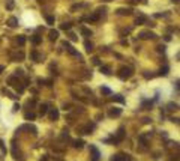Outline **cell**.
<instances>
[{"mask_svg": "<svg viewBox=\"0 0 180 161\" xmlns=\"http://www.w3.org/2000/svg\"><path fill=\"white\" fill-rule=\"evenodd\" d=\"M117 75H119V78H122V80H128V78L132 77V69H131L129 66H122V68L119 69Z\"/></svg>", "mask_w": 180, "mask_h": 161, "instance_id": "6da1fadb", "label": "cell"}, {"mask_svg": "<svg viewBox=\"0 0 180 161\" xmlns=\"http://www.w3.org/2000/svg\"><path fill=\"white\" fill-rule=\"evenodd\" d=\"M93 130H95V123H87V125H84V127L77 128V131H78L80 134H90Z\"/></svg>", "mask_w": 180, "mask_h": 161, "instance_id": "7a4b0ae2", "label": "cell"}, {"mask_svg": "<svg viewBox=\"0 0 180 161\" xmlns=\"http://www.w3.org/2000/svg\"><path fill=\"white\" fill-rule=\"evenodd\" d=\"M138 36H140L141 39H155V38H156V35H155L153 32L144 30V32H140V35H138Z\"/></svg>", "mask_w": 180, "mask_h": 161, "instance_id": "3957f363", "label": "cell"}, {"mask_svg": "<svg viewBox=\"0 0 180 161\" xmlns=\"http://www.w3.org/2000/svg\"><path fill=\"white\" fill-rule=\"evenodd\" d=\"M90 152H92V161H99L101 154H99V149L96 146H90Z\"/></svg>", "mask_w": 180, "mask_h": 161, "instance_id": "277c9868", "label": "cell"}, {"mask_svg": "<svg viewBox=\"0 0 180 161\" xmlns=\"http://www.w3.org/2000/svg\"><path fill=\"white\" fill-rule=\"evenodd\" d=\"M48 113V117H50V120H57L59 119V110L57 109H50V112H47Z\"/></svg>", "mask_w": 180, "mask_h": 161, "instance_id": "5b68a950", "label": "cell"}, {"mask_svg": "<svg viewBox=\"0 0 180 161\" xmlns=\"http://www.w3.org/2000/svg\"><path fill=\"white\" fill-rule=\"evenodd\" d=\"M123 138H125V128L120 127L119 131H117V136H116V138H114V143H120Z\"/></svg>", "mask_w": 180, "mask_h": 161, "instance_id": "8992f818", "label": "cell"}, {"mask_svg": "<svg viewBox=\"0 0 180 161\" xmlns=\"http://www.w3.org/2000/svg\"><path fill=\"white\" fill-rule=\"evenodd\" d=\"M120 115H122V109H116V107L108 112V116H110V117H119Z\"/></svg>", "mask_w": 180, "mask_h": 161, "instance_id": "52a82bcc", "label": "cell"}, {"mask_svg": "<svg viewBox=\"0 0 180 161\" xmlns=\"http://www.w3.org/2000/svg\"><path fill=\"white\" fill-rule=\"evenodd\" d=\"M30 57H32V60H35V62H42V56H41L36 50H33V51L30 53Z\"/></svg>", "mask_w": 180, "mask_h": 161, "instance_id": "ba28073f", "label": "cell"}, {"mask_svg": "<svg viewBox=\"0 0 180 161\" xmlns=\"http://www.w3.org/2000/svg\"><path fill=\"white\" fill-rule=\"evenodd\" d=\"M117 14L119 15H131L132 9L131 8H120V9H117Z\"/></svg>", "mask_w": 180, "mask_h": 161, "instance_id": "9c48e42d", "label": "cell"}, {"mask_svg": "<svg viewBox=\"0 0 180 161\" xmlns=\"http://www.w3.org/2000/svg\"><path fill=\"white\" fill-rule=\"evenodd\" d=\"M30 42H32L33 45H39V44L42 42V38L38 36V35H33V36H30Z\"/></svg>", "mask_w": 180, "mask_h": 161, "instance_id": "30bf717a", "label": "cell"}, {"mask_svg": "<svg viewBox=\"0 0 180 161\" xmlns=\"http://www.w3.org/2000/svg\"><path fill=\"white\" fill-rule=\"evenodd\" d=\"M72 143H74V148H75V149H83V146L86 145L84 140H81V138H77V140H74Z\"/></svg>", "mask_w": 180, "mask_h": 161, "instance_id": "8fae6325", "label": "cell"}, {"mask_svg": "<svg viewBox=\"0 0 180 161\" xmlns=\"http://www.w3.org/2000/svg\"><path fill=\"white\" fill-rule=\"evenodd\" d=\"M80 32H81L83 36H86V38H90V36H92V30L87 29V27H80Z\"/></svg>", "mask_w": 180, "mask_h": 161, "instance_id": "7c38bea8", "label": "cell"}, {"mask_svg": "<svg viewBox=\"0 0 180 161\" xmlns=\"http://www.w3.org/2000/svg\"><path fill=\"white\" fill-rule=\"evenodd\" d=\"M48 36H50V41H56L59 38V32L57 30H50L48 32Z\"/></svg>", "mask_w": 180, "mask_h": 161, "instance_id": "4fadbf2b", "label": "cell"}, {"mask_svg": "<svg viewBox=\"0 0 180 161\" xmlns=\"http://www.w3.org/2000/svg\"><path fill=\"white\" fill-rule=\"evenodd\" d=\"M20 130H27V131H32V134H36V133H38L36 127H33V125H24V127H21Z\"/></svg>", "mask_w": 180, "mask_h": 161, "instance_id": "5bb4252c", "label": "cell"}, {"mask_svg": "<svg viewBox=\"0 0 180 161\" xmlns=\"http://www.w3.org/2000/svg\"><path fill=\"white\" fill-rule=\"evenodd\" d=\"M101 72L102 74H105V75H110L111 74V69H110V66H107V65H101Z\"/></svg>", "mask_w": 180, "mask_h": 161, "instance_id": "9a60e30c", "label": "cell"}, {"mask_svg": "<svg viewBox=\"0 0 180 161\" xmlns=\"http://www.w3.org/2000/svg\"><path fill=\"white\" fill-rule=\"evenodd\" d=\"M47 112H48V104H41L39 105V115L44 116V115H47Z\"/></svg>", "mask_w": 180, "mask_h": 161, "instance_id": "2e32d148", "label": "cell"}, {"mask_svg": "<svg viewBox=\"0 0 180 161\" xmlns=\"http://www.w3.org/2000/svg\"><path fill=\"white\" fill-rule=\"evenodd\" d=\"M23 59H24V54H23L21 51H20V53H17V54H14V56H12V60H14V62H21Z\"/></svg>", "mask_w": 180, "mask_h": 161, "instance_id": "e0dca14e", "label": "cell"}, {"mask_svg": "<svg viewBox=\"0 0 180 161\" xmlns=\"http://www.w3.org/2000/svg\"><path fill=\"white\" fill-rule=\"evenodd\" d=\"M8 26L9 27H17L18 26V20L15 18V17H11V18L8 20Z\"/></svg>", "mask_w": 180, "mask_h": 161, "instance_id": "ac0fdd59", "label": "cell"}, {"mask_svg": "<svg viewBox=\"0 0 180 161\" xmlns=\"http://www.w3.org/2000/svg\"><path fill=\"white\" fill-rule=\"evenodd\" d=\"M144 23H147V18H146V17H138V18L135 20V24H138V26H141V24H144Z\"/></svg>", "mask_w": 180, "mask_h": 161, "instance_id": "d6986e66", "label": "cell"}, {"mask_svg": "<svg viewBox=\"0 0 180 161\" xmlns=\"http://www.w3.org/2000/svg\"><path fill=\"white\" fill-rule=\"evenodd\" d=\"M111 99H113V101H116V102H122V104L125 102V98H123L122 95H114Z\"/></svg>", "mask_w": 180, "mask_h": 161, "instance_id": "ffe728a7", "label": "cell"}, {"mask_svg": "<svg viewBox=\"0 0 180 161\" xmlns=\"http://www.w3.org/2000/svg\"><path fill=\"white\" fill-rule=\"evenodd\" d=\"M2 93H3V95H6V96H9V98H12V99H15V98H17L14 93H11V92L8 91V89H2Z\"/></svg>", "mask_w": 180, "mask_h": 161, "instance_id": "44dd1931", "label": "cell"}, {"mask_svg": "<svg viewBox=\"0 0 180 161\" xmlns=\"http://www.w3.org/2000/svg\"><path fill=\"white\" fill-rule=\"evenodd\" d=\"M17 42L20 44V45H24L26 44V36H24V35H20V36L17 38Z\"/></svg>", "mask_w": 180, "mask_h": 161, "instance_id": "7402d4cb", "label": "cell"}, {"mask_svg": "<svg viewBox=\"0 0 180 161\" xmlns=\"http://www.w3.org/2000/svg\"><path fill=\"white\" fill-rule=\"evenodd\" d=\"M84 47H86V50H87L89 53H90V51H93V44H92V42L86 41V42H84Z\"/></svg>", "mask_w": 180, "mask_h": 161, "instance_id": "603a6c76", "label": "cell"}, {"mask_svg": "<svg viewBox=\"0 0 180 161\" xmlns=\"http://www.w3.org/2000/svg\"><path fill=\"white\" fill-rule=\"evenodd\" d=\"M71 27H72L71 23H63V24H60V29H62V30H71Z\"/></svg>", "mask_w": 180, "mask_h": 161, "instance_id": "cb8c5ba5", "label": "cell"}, {"mask_svg": "<svg viewBox=\"0 0 180 161\" xmlns=\"http://www.w3.org/2000/svg\"><path fill=\"white\" fill-rule=\"evenodd\" d=\"M24 117H26L27 120H33V119H35L36 116H35V113H32V112H27V113L24 115Z\"/></svg>", "mask_w": 180, "mask_h": 161, "instance_id": "d4e9b609", "label": "cell"}, {"mask_svg": "<svg viewBox=\"0 0 180 161\" xmlns=\"http://www.w3.org/2000/svg\"><path fill=\"white\" fill-rule=\"evenodd\" d=\"M168 69H170V68H168L167 65H165L164 68H161V71H159V75H167V74H168Z\"/></svg>", "mask_w": 180, "mask_h": 161, "instance_id": "484cf974", "label": "cell"}, {"mask_svg": "<svg viewBox=\"0 0 180 161\" xmlns=\"http://www.w3.org/2000/svg\"><path fill=\"white\" fill-rule=\"evenodd\" d=\"M45 20L48 24H54V17L53 15H45Z\"/></svg>", "mask_w": 180, "mask_h": 161, "instance_id": "4316f807", "label": "cell"}, {"mask_svg": "<svg viewBox=\"0 0 180 161\" xmlns=\"http://www.w3.org/2000/svg\"><path fill=\"white\" fill-rule=\"evenodd\" d=\"M101 92L105 93V95H111V89H108V87H101Z\"/></svg>", "mask_w": 180, "mask_h": 161, "instance_id": "83f0119b", "label": "cell"}, {"mask_svg": "<svg viewBox=\"0 0 180 161\" xmlns=\"http://www.w3.org/2000/svg\"><path fill=\"white\" fill-rule=\"evenodd\" d=\"M177 107H179V105H177L176 102H170V104H168V110H177Z\"/></svg>", "mask_w": 180, "mask_h": 161, "instance_id": "f1b7e54d", "label": "cell"}, {"mask_svg": "<svg viewBox=\"0 0 180 161\" xmlns=\"http://www.w3.org/2000/svg\"><path fill=\"white\" fill-rule=\"evenodd\" d=\"M6 9H14V0H9V2H8V5H6Z\"/></svg>", "mask_w": 180, "mask_h": 161, "instance_id": "f546056e", "label": "cell"}, {"mask_svg": "<svg viewBox=\"0 0 180 161\" xmlns=\"http://www.w3.org/2000/svg\"><path fill=\"white\" fill-rule=\"evenodd\" d=\"M15 75H17V77H18V75L23 77V75H24V71H23V69H17V71H15Z\"/></svg>", "mask_w": 180, "mask_h": 161, "instance_id": "4dcf8cb0", "label": "cell"}, {"mask_svg": "<svg viewBox=\"0 0 180 161\" xmlns=\"http://www.w3.org/2000/svg\"><path fill=\"white\" fill-rule=\"evenodd\" d=\"M69 38H71L72 41H77V39H78V38L75 36V33H72V32H69Z\"/></svg>", "mask_w": 180, "mask_h": 161, "instance_id": "1f68e13d", "label": "cell"}, {"mask_svg": "<svg viewBox=\"0 0 180 161\" xmlns=\"http://www.w3.org/2000/svg\"><path fill=\"white\" fill-rule=\"evenodd\" d=\"M0 148L3 149V154H6V148H5V145H3V141H2V140H0Z\"/></svg>", "mask_w": 180, "mask_h": 161, "instance_id": "d6a6232c", "label": "cell"}, {"mask_svg": "<svg viewBox=\"0 0 180 161\" xmlns=\"http://www.w3.org/2000/svg\"><path fill=\"white\" fill-rule=\"evenodd\" d=\"M158 51H159V53H161V51H165V45H159V47H158Z\"/></svg>", "mask_w": 180, "mask_h": 161, "instance_id": "836d02e7", "label": "cell"}, {"mask_svg": "<svg viewBox=\"0 0 180 161\" xmlns=\"http://www.w3.org/2000/svg\"><path fill=\"white\" fill-rule=\"evenodd\" d=\"M144 77H146V78H153L155 74H144Z\"/></svg>", "mask_w": 180, "mask_h": 161, "instance_id": "e575fe53", "label": "cell"}, {"mask_svg": "<svg viewBox=\"0 0 180 161\" xmlns=\"http://www.w3.org/2000/svg\"><path fill=\"white\" fill-rule=\"evenodd\" d=\"M92 60H93V63H95V65H99V59H98V57H93Z\"/></svg>", "mask_w": 180, "mask_h": 161, "instance_id": "d590c367", "label": "cell"}, {"mask_svg": "<svg viewBox=\"0 0 180 161\" xmlns=\"http://www.w3.org/2000/svg\"><path fill=\"white\" fill-rule=\"evenodd\" d=\"M18 109H20V104H15V105H14V112H17Z\"/></svg>", "mask_w": 180, "mask_h": 161, "instance_id": "8d00e7d4", "label": "cell"}, {"mask_svg": "<svg viewBox=\"0 0 180 161\" xmlns=\"http://www.w3.org/2000/svg\"><path fill=\"white\" fill-rule=\"evenodd\" d=\"M41 161H48V155H44V158H42Z\"/></svg>", "mask_w": 180, "mask_h": 161, "instance_id": "74e56055", "label": "cell"}, {"mask_svg": "<svg viewBox=\"0 0 180 161\" xmlns=\"http://www.w3.org/2000/svg\"><path fill=\"white\" fill-rule=\"evenodd\" d=\"M3 69H5V66H3V65H0V74L3 72Z\"/></svg>", "mask_w": 180, "mask_h": 161, "instance_id": "f35d334b", "label": "cell"}, {"mask_svg": "<svg viewBox=\"0 0 180 161\" xmlns=\"http://www.w3.org/2000/svg\"><path fill=\"white\" fill-rule=\"evenodd\" d=\"M171 2H173V3H179V0H171Z\"/></svg>", "mask_w": 180, "mask_h": 161, "instance_id": "ab89813d", "label": "cell"}, {"mask_svg": "<svg viewBox=\"0 0 180 161\" xmlns=\"http://www.w3.org/2000/svg\"><path fill=\"white\" fill-rule=\"evenodd\" d=\"M102 2H111V0H102Z\"/></svg>", "mask_w": 180, "mask_h": 161, "instance_id": "60d3db41", "label": "cell"}, {"mask_svg": "<svg viewBox=\"0 0 180 161\" xmlns=\"http://www.w3.org/2000/svg\"><path fill=\"white\" fill-rule=\"evenodd\" d=\"M60 161H62V160H60Z\"/></svg>", "mask_w": 180, "mask_h": 161, "instance_id": "b9f144b4", "label": "cell"}]
</instances>
